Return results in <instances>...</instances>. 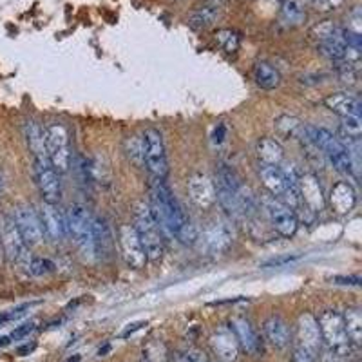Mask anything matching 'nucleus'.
I'll return each instance as SVG.
<instances>
[{"label": "nucleus", "instance_id": "obj_24", "mask_svg": "<svg viewBox=\"0 0 362 362\" xmlns=\"http://www.w3.org/2000/svg\"><path fill=\"white\" fill-rule=\"evenodd\" d=\"M263 331H265L266 340L272 346H275V348L284 349L290 345V330H288V324L279 315H270L265 321V324H263Z\"/></svg>", "mask_w": 362, "mask_h": 362}, {"label": "nucleus", "instance_id": "obj_16", "mask_svg": "<svg viewBox=\"0 0 362 362\" xmlns=\"http://www.w3.org/2000/svg\"><path fill=\"white\" fill-rule=\"evenodd\" d=\"M297 335H299V346L306 349L312 357L319 355L323 339H321V331H319L317 319L312 314L299 315L297 321Z\"/></svg>", "mask_w": 362, "mask_h": 362}, {"label": "nucleus", "instance_id": "obj_34", "mask_svg": "<svg viewBox=\"0 0 362 362\" xmlns=\"http://www.w3.org/2000/svg\"><path fill=\"white\" fill-rule=\"evenodd\" d=\"M216 42L225 53L232 55L239 49L241 36H239L238 31H232V29H219V31L216 33Z\"/></svg>", "mask_w": 362, "mask_h": 362}, {"label": "nucleus", "instance_id": "obj_33", "mask_svg": "<svg viewBox=\"0 0 362 362\" xmlns=\"http://www.w3.org/2000/svg\"><path fill=\"white\" fill-rule=\"evenodd\" d=\"M124 149L127 158L138 167H143V138L133 134L124 142Z\"/></svg>", "mask_w": 362, "mask_h": 362}, {"label": "nucleus", "instance_id": "obj_17", "mask_svg": "<svg viewBox=\"0 0 362 362\" xmlns=\"http://www.w3.org/2000/svg\"><path fill=\"white\" fill-rule=\"evenodd\" d=\"M35 181L40 190L42 201L57 205L60 201V178L51 165L35 164Z\"/></svg>", "mask_w": 362, "mask_h": 362}, {"label": "nucleus", "instance_id": "obj_4", "mask_svg": "<svg viewBox=\"0 0 362 362\" xmlns=\"http://www.w3.org/2000/svg\"><path fill=\"white\" fill-rule=\"evenodd\" d=\"M45 150L51 167L58 174H64L71 167V143H69V131L62 124H49L44 127Z\"/></svg>", "mask_w": 362, "mask_h": 362}, {"label": "nucleus", "instance_id": "obj_38", "mask_svg": "<svg viewBox=\"0 0 362 362\" xmlns=\"http://www.w3.org/2000/svg\"><path fill=\"white\" fill-rule=\"evenodd\" d=\"M31 306H35V303H26V305H20L13 310H8V312H0V328L6 326L8 323H13V321L22 319L31 310Z\"/></svg>", "mask_w": 362, "mask_h": 362}, {"label": "nucleus", "instance_id": "obj_25", "mask_svg": "<svg viewBox=\"0 0 362 362\" xmlns=\"http://www.w3.org/2000/svg\"><path fill=\"white\" fill-rule=\"evenodd\" d=\"M256 154L261 165L279 167L284 161V149L275 138H261L256 145Z\"/></svg>", "mask_w": 362, "mask_h": 362}, {"label": "nucleus", "instance_id": "obj_11", "mask_svg": "<svg viewBox=\"0 0 362 362\" xmlns=\"http://www.w3.org/2000/svg\"><path fill=\"white\" fill-rule=\"evenodd\" d=\"M13 221L17 225L18 234L24 239V243L27 247H38L42 241H44V230L40 225L38 214H36L35 208L31 205H18L15 208Z\"/></svg>", "mask_w": 362, "mask_h": 362}, {"label": "nucleus", "instance_id": "obj_28", "mask_svg": "<svg viewBox=\"0 0 362 362\" xmlns=\"http://www.w3.org/2000/svg\"><path fill=\"white\" fill-rule=\"evenodd\" d=\"M319 53L326 57L328 60L331 62H339L345 58L346 53V44H345V38H342V29L337 27L335 31L331 33L330 36H326L324 40H321L317 45Z\"/></svg>", "mask_w": 362, "mask_h": 362}, {"label": "nucleus", "instance_id": "obj_1", "mask_svg": "<svg viewBox=\"0 0 362 362\" xmlns=\"http://www.w3.org/2000/svg\"><path fill=\"white\" fill-rule=\"evenodd\" d=\"M150 210L154 214L156 221L164 230H167L171 236H176L183 226L190 221L187 216L176 196L173 194L171 187L165 183V180L152 178L150 183Z\"/></svg>", "mask_w": 362, "mask_h": 362}, {"label": "nucleus", "instance_id": "obj_15", "mask_svg": "<svg viewBox=\"0 0 362 362\" xmlns=\"http://www.w3.org/2000/svg\"><path fill=\"white\" fill-rule=\"evenodd\" d=\"M230 330L238 339V345L247 352L248 355L257 357V355L263 352V342H261L259 333L256 331V328L252 326V323L245 317H236L230 321Z\"/></svg>", "mask_w": 362, "mask_h": 362}, {"label": "nucleus", "instance_id": "obj_32", "mask_svg": "<svg viewBox=\"0 0 362 362\" xmlns=\"http://www.w3.org/2000/svg\"><path fill=\"white\" fill-rule=\"evenodd\" d=\"M217 17H219V6H203V8H199L198 11L190 15L189 26L192 29H207V27L214 26Z\"/></svg>", "mask_w": 362, "mask_h": 362}, {"label": "nucleus", "instance_id": "obj_2", "mask_svg": "<svg viewBox=\"0 0 362 362\" xmlns=\"http://www.w3.org/2000/svg\"><path fill=\"white\" fill-rule=\"evenodd\" d=\"M134 230L138 238L142 241L143 250H145L147 261L158 263L165 254V238L164 229L156 221L154 214L147 203H138L134 208Z\"/></svg>", "mask_w": 362, "mask_h": 362}, {"label": "nucleus", "instance_id": "obj_23", "mask_svg": "<svg viewBox=\"0 0 362 362\" xmlns=\"http://www.w3.org/2000/svg\"><path fill=\"white\" fill-rule=\"evenodd\" d=\"M324 106L326 109H330L331 113H335L340 118H346V116H359L362 115V103L359 100V96L352 93H333L328 94L324 98Z\"/></svg>", "mask_w": 362, "mask_h": 362}, {"label": "nucleus", "instance_id": "obj_8", "mask_svg": "<svg viewBox=\"0 0 362 362\" xmlns=\"http://www.w3.org/2000/svg\"><path fill=\"white\" fill-rule=\"evenodd\" d=\"M0 241H2V248H4V256L13 263V266L29 274L31 254H29V247L24 243V239L18 234L13 217H6L2 221Z\"/></svg>", "mask_w": 362, "mask_h": 362}, {"label": "nucleus", "instance_id": "obj_6", "mask_svg": "<svg viewBox=\"0 0 362 362\" xmlns=\"http://www.w3.org/2000/svg\"><path fill=\"white\" fill-rule=\"evenodd\" d=\"M319 331H321V339L326 345V348L333 349L339 355L346 357L352 354V342H349L348 335H346L345 321H342V314L335 312V310H326L321 314L317 321Z\"/></svg>", "mask_w": 362, "mask_h": 362}, {"label": "nucleus", "instance_id": "obj_54", "mask_svg": "<svg viewBox=\"0 0 362 362\" xmlns=\"http://www.w3.org/2000/svg\"><path fill=\"white\" fill-rule=\"evenodd\" d=\"M0 190H2V178H0Z\"/></svg>", "mask_w": 362, "mask_h": 362}, {"label": "nucleus", "instance_id": "obj_26", "mask_svg": "<svg viewBox=\"0 0 362 362\" xmlns=\"http://www.w3.org/2000/svg\"><path fill=\"white\" fill-rule=\"evenodd\" d=\"M303 127L305 124L301 122L297 116H291V115H279L277 118L274 120V131L277 134L275 140H294V142H301V138H303Z\"/></svg>", "mask_w": 362, "mask_h": 362}, {"label": "nucleus", "instance_id": "obj_49", "mask_svg": "<svg viewBox=\"0 0 362 362\" xmlns=\"http://www.w3.org/2000/svg\"><path fill=\"white\" fill-rule=\"evenodd\" d=\"M143 324H145V323H133V324H129V326H127V330H125V331H122V337H129V335H133L134 331H138V330H140V328H142Z\"/></svg>", "mask_w": 362, "mask_h": 362}, {"label": "nucleus", "instance_id": "obj_43", "mask_svg": "<svg viewBox=\"0 0 362 362\" xmlns=\"http://www.w3.org/2000/svg\"><path fill=\"white\" fill-rule=\"evenodd\" d=\"M361 281V275H335V277H331V283L340 284V287H359Z\"/></svg>", "mask_w": 362, "mask_h": 362}, {"label": "nucleus", "instance_id": "obj_53", "mask_svg": "<svg viewBox=\"0 0 362 362\" xmlns=\"http://www.w3.org/2000/svg\"><path fill=\"white\" fill-rule=\"evenodd\" d=\"M67 362H80V355H75V357H71Z\"/></svg>", "mask_w": 362, "mask_h": 362}, {"label": "nucleus", "instance_id": "obj_9", "mask_svg": "<svg viewBox=\"0 0 362 362\" xmlns=\"http://www.w3.org/2000/svg\"><path fill=\"white\" fill-rule=\"evenodd\" d=\"M239 187H241V181L234 168L226 164H221L216 171L214 189H216V201L225 212H236V198H238Z\"/></svg>", "mask_w": 362, "mask_h": 362}, {"label": "nucleus", "instance_id": "obj_20", "mask_svg": "<svg viewBox=\"0 0 362 362\" xmlns=\"http://www.w3.org/2000/svg\"><path fill=\"white\" fill-rule=\"evenodd\" d=\"M36 214H38L40 225H42V230H44V236H48L49 239L58 241V239L66 234V219H64V214L57 208V205L42 201L38 210H36Z\"/></svg>", "mask_w": 362, "mask_h": 362}, {"label": "nucleus", "instance_id": "obj_3", "mask_svg": "<svg viewBox=\"0 0 362 362\" xmlns=\"http://www.w3.org/2000/svg\"><path fill=\"white\" fill-rule=\"evenodd\" d=\"M66 219V232L71 236L73 243L84 256V259H94V247H93V216L84 205H71L64 214Z\"/></svg>", "mask_w": 362, "mask_h": 362}, {"label": "nucleus", "instance_id": "obj_27", "mask_svg": "<svg viewBox=\"0 0 362 362\" xmlns=\"http://www.w3.org/2000/svg\"><path fill=\"white\" fill-rule=\"evenodd\" d=\"M259 176L265 189L268 190L270 196L281 199L287 192V181H284L281 167H272V165H261Z\"/></svg>", "mask_w": 362, "mask_h": 362}, {"label": "nucleus", "instance_id": "obj_44", "mask_svg": "<svg viewBox=\"0 0 362 362\" xmlns=\"http://www.w3.org/2000/svg\"><path fill=\"white\" fill-rule=\"evenodd\" d=\"M226 134H229V127H226L223 122H221V124H217L212 131V136H210V138H212L214 145H221V143L225 142Z\"/></svg>", "mask_w": 362, "mask_h": 362}, {"label": "nucleus", "instance_id": "obj_13", "mask_svg": "<svg viewBox=\"0 0 362 362\" xmlns=\"http://www.w3.org/2000/svg\"><path fill=\"white\" fill-rule=\"evenodd\" d=\"M190 201L201 210H208L216 205V189L214 180L205 173H192L187 181Z\"/></svg>", "mask_w": 362, "mask_h": 362}, {"label": "nucleus", "instance_id": "obj_7", "mask_svg": "<svg viewBox=\"0 0 362 362\" xmlns=\"http://www.w3.org/2000/svg\"><path fill=\"white\" fill-rule=\"evenodd\" d=\"M259 205L265 210L270 226H272L275 234L287 239L296 236L297 229H299V221H297L296 212L288 205H284L281 199L274 198V196L263 198Z\"/></svg>", "mask_w": 362, "mask_h": 362}, {"label": "nucleus", "instance_id": "obj_22", "mask_svg": "<svg viewBox=\"0 0 362 362\" xmlns=\"http://www.w3.org/2000/svg\"><path fill=\"white\" fill-rule=\"evenodd\" d=\"M214 354L221 362H236L239 355V345L230 328H221L210 337Z\"/></svg>", "mask_w": 362, "mask_h": 362}, {"label": "nucleus", "instance_id": "obj_10", "mask_svg": "<svg viewBox=\"0 0 362 362\" xmlns=\"http://www.w3.org/2000/svg\"><path fill=\"white\" fill-rule=\"evenodd\" d=\"M118 245L120 252L124 257L125 265L131 270H142L147 265V256L143 250V245L138 238L136 230L133 225H122L118 229Z\"/></svg>", "mask_w": 362, "mask_h": 362}, {"label": "nucleus", "instance_id": "obj_42", "mask_svg": "<svg viewBox=\"0 0 362 362\" xmlns=\"http://www.w3.org/2000/svg\"><path fill=\"white\" fill-rule=\"evenodd\" d=\"M35 330H36V323H26L22 324V326L15 328V330L9 333V339H11V342H13V340H22L26 339V337L31 335Z\"/></svg>", "mask_w": 362, "mask_h": 362}, {"label": "nucleus", "instance_id": "obj_36", "mask_svg": "<svg viewBox=\"0 0 362 362\" xmlns=\"http://www.w3.org/2000/svg\"><path fill=\"white\" fill-rule=\"evenodd\" d=\"M340 136L342 138H361L362 124L359 116H346L340 118Z\"/></svg>", "mask_w": 362, "mask_h": 362}, {"label": "nucleus", "instance_id": "obj_14", "mask_svg": "<svg viewBox=\"0 0 362 362\" xmlns=\"http://www.w3.org/2000/svg\"><path fill=\"white\" fill-rule=\"evenodd\" d=\"M299 194L303 205L306 208H310L314 214H321L324 210V207H326V198H324L323 187H321L319 178L314 173L301 174Z\"/></svg>", "mask_w": 362, "mask_h": 362}, {"label": "nucleus", "instance_id": "obj_46", "mask_svg": "<svg viewBox=\"0 0 362 362\" xmlns=\"http://www.w3.org/2000/svg\"><path fill=\"white\" fill-rule=\"evenodd\" d=\"M349 20H352V24H349L348 29H352L354 33H359L361 35V8H354V11H352V15H349Z\"/></svg>", "mask_w": 362, "mask_h": 362}, {"label": "nucleus", "instance_id": "obj_12", "mask_svg": "<svg viewBox=\"0 0 362 362\" xmlns=\"http://www.w3.org/2000/svg\"><path fill=\"white\" fill-rule=\"evenodd\" d=\"M196 243L201 245L203 252L210 254V256H219V254H225L232 245V230H230L229 223L214 221V223H208L203 234L198 236Z\"/></svg>", "mask_w": 362, "mask_h": 362}, {"label": "nucleus", "instance_id": "obj_37", "mask_svg": "<svg viewBox=\"0 0 362 362\" xmlns=\"http://www.w3.org/2000/svg\"><path fill=\"white\" fill-rule=\"evenodd\" d=\"M55 268H57V265L48 257H31V263H29V274L35 275V277L53 274Z\"/></svg>", "mask_w": 362, "mask_h": 362}, {"label": "nucleus", "instance_id": "obj_21", "mask_svg": "<svg viewBox=\"0 0 362 362\" xmlns=\"http://www.w3.org/2000/svg\"><path fill=\"white\" fill-rule=\"evenodd\" d=\"M24 136H26L27 149L31 150L33 158L36 165H51L48 158V150H45V138L44 127L36 124L35 120H27L24 124Z\"/></svg>", "mask_w": 362, "mask_h": 362}, {"label": "nucleus", "instance_id": "obj_39", "mask_svg": "<svg viewBox=\"0 0 362 362\" xmlns=\"http://www.w3.org/2000/svg\"><path fill=\"white\" fill-rule=\"evenodd\" d=\"M171 357H173L174 362H208V359L196 348L180 349V352H176Z\"/></svg>", "mask_w": 362, "mask_h": 362}, {"label": "nucleus", "instance_id": "obj_50", "mask_svg": "<svg viewBox=\"0 0 362 362\" xmlns=\"http://www.w3.org/2000/svg\"><path fill=\"white\" fill-rule=\"evenodd\" d=\"M35 342H31V345H26V346H20L18 348V355H27V354H31L33 349H35Z\"/></svg>", "mask_w": 362, "mask_h": 362}, {"label": "nucleus", "instance_id": "obj_29", "mask_svg": "<svg viewBox=\"0 0 362 362\" xmlns=\"http://www.w3.org/2000/svg\"><path fill=\"white\" fill-rule=\"evenodd\" d=\"M254 82L265 91H274L281 85V73L268 62H257L252 69Z\"/></svg>", "mask_w": 362, "mask_h": 362}, {"label": "nucleus", "instance_id": "obj_31", "mask_svg": "<svg viewBox=\"0 0 362 362\" xmlns=\"http://www.w3.org/2000/svg\"><path fill=\"white\" fill-rule=\"evenodd\" d=\"M345 321L346 335H348L349 342L354 346L361 345L362 340V314L359 308H348L342 315Z\"/></svg>", "mask_w": 362, "mask_h": 362}, {"label": "nucleus", "instance_id": "obj_35", "mask_svg": "<svg viewBox=\"0 0 362 362\" xmlns=\"http://www.w3.org/2000/svg\"><path fill=\"white\" fill-rule=\"evenodd\" d=\"M143 355H145V362H171V355H168V349L165 348L164 342L159 340H150L147 342L145 349H143Z\"/></svg>", "mask_w": 362, "mask_h": 362}, {"label": "nucleus", "instance_id": "obj_40", "mask_svg": "<svg viewBox=\"0 0 362 362\" xmlns=\"http://www.w3.org/2000/svg\"><path fill=\"white\" fill-rule=\"evenodd\" d=\"M301 256H281V257H274V259L270 261H265L263 265H261V268H281V266H287V265H291V263H296V261H299Z\"/></svg>", "mask_w": 362, "mask_h": 362}, {"label": "nucleus", "instance_id": "obj_52", "mask_svg": "<svg viewBox=\"0 0 362 362\" xmlns=\"http://www.w3.org/2000/svg\"><path fill=\"white\" fill-rule=\"evenodd\" d=\"M6 261V256H4V248H2V241H0V266L4 265Z\"/></svg>", "mask_w": 362, "mask_h": 362}, {"label": "nucleus", "instance_id": "obj_48", "mask_svg": "<svg viewBox=\"0 0 362 362\" xmlns=\"http://www.w3.org/2000/svg\"><path fill=\"white\" fill-rule=\"evenodd\" d=\"M342 355H339L337 352H333V349L330 348H324V352L321 354V361L323 362H345L342 361Z\"/></svg>", "mask_w": 362, "mask_h": 362}, {"label": "nucleus", "instance_id": "obj_18", "mask_svg": "<svg viewBox=\"0 0 362 362\" xmlns=\"http://www.w3.org/2000/svg\"><path fill=\"white\" fill-rule=\"evenodd\" d=\"M328 205L337 216H348L357 205V192L349 181H337L328 196Z\"/></svg>", "mask_w": 362, "mask_h": 362}, {"label": "nucleus", "instance_id": "obj_45", "mask_svg": "<svg viewBox=\"0 0 362 362\" xmlns=\"http://www.w3.org/2000/svg\"><path fill=\"white\" fill-rule=\"evenodd\" d=\"M345 0H314V8L317 11H333L339 8Z\"/></svg>", "mask_w": 362, "mask_h": 362}, {"label": "nucleus", "instance_id": "obj_41", "mask_svg": "<svg viewBox=\"0 0 362 362\" xmlns=\"http://www.w3.org/2000/svg\"><path fill=\"white\" fill-rule=\"evenodd\" d=\"M337 26H333V22H330V20H324V22L317 24V26L312 29V36H315L317 38V42H321V40H324L326 36H330L331 33L335 31Z\"/></svg>", "mask_w": 362, "mask_h": 362}, {"label": "nucleus", "instance_id": "obj_51", "mask_svg": "<svg viewBox=\"0 0 362 362\" xmlns=\"http://www.w3.org/2000/svg\"><path fill=\"white\" fill-rule=\"evenodd\" d=\"M11 345V339H9V335H4V337H0V348H4V346Z\"/></svg>", "mask_w": 362, "mask_h": 362}, {"label": "nucleus", "instance_id": "obj_30", "mask_svg": "<svg viewBox=\"0 0 362 362\" xmlns=\"http://www.w3.org/2000/svg\"><path fill=\"white\" fill-rule=\"evenodd\" d=\"M306 11L305 2L303 0H284L281 6V13H279V22L287 27H296L305 22Z\"/></svg>", "mask_w": 362, "mask_h": 362}, {"label": "nucleus", "instance_id": "obj_5", "mask_svg": "<svg viewBox=\"0 0 362 362\" xmlns=\"http://www.w3.org/2000/svg\"><path fill=\"white\" fill-rule=\"evenodd\" d=\"M143 165L156 180H165L168 176V159L164 136L158 129L149 127L143 131Z\"/></svg>", "mask_w": 362, "mask_h": 362}, {"label": "nucleus", "instance_id": "obj_47", "mask_svg": "<svg viewBox=\"0 0 362 362\" xmlns=\"http://www.w3.org/2000/svg\"><path fill=\"white\" fill-rule=\"evenodd\" d=\"M291 362H314V357H312L306 349L297 346L296 352H294V357H291Z\"/></svg>", "mask_w": 362, "mask_h": 362}, {"label": "nucleus", "instance_id": "obj_19", "mask_svg": "<svg viewBox=\"0 0 362 362\" xmlns=\"http://www.w3.org/2000/svg\"><path fill=\"white\" fill-rule=\"evenodd\" d=\"M116 239L113 236L109 221L103 217H93V247H94V257L98 259H110L115 254Z\"/></svg>", "mask_w": 362, "mask_h": 362}]
</instances>
